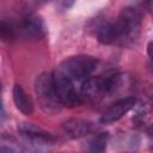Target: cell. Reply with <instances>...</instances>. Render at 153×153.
<instances>
[{
  "label": "cell",
  "instance_id": "1",
  "mask_svg": "<svg viewBox=\"0 0 153 153\" xmlns=\"http://www.w3.org/2000/svg\"><path fill=\"white\" fill-rule=\"evenodd\" d=\"M141 24V12L135 7H126L120 12L116 20L98 26L97 39L102 44L130 48L139 39Z\"/></svg>",
  "mask_w": 153,
  "mask_h": 153
},
{
  "label": "cell",
  "instance_id": "2",
  "mask_svg": "<svg viewBox=\"0 0 153 153\" xmlns=\"http://www.w3.org/2000/svg\"><path fill=\"white\" fill-rule=\"evenodd\" d=\"M123 84V75L120 73L88 76L80 86L82 102H93L116 93Z\"/></svg>",
  "mask_w": 153,
  "mask_h": 153
},
{
  "label": "cell",
  "instance_id": "3",
  "mask_svg": "<svg viewBox=\"0 0 153 153\" xmlns=\"http://www.w3.org/2000/svg\"><path fill=\"white\" fill-rule=\"evenodd\" d=\"M97 66H98V60L93 56L74 55L61 61L56 66L54 72L67 78L78 86H81L82 81L92 75Z\"/></svg>",
  "mask_w": 153,
  "mask_h": 153
},
{
  "label": "cell",
  "instance_id": "4",
  "mask_svg": "<svg viewBox=\"0 0 153 153\" xmlns=\"http://www.w3.org/2000/svg\"><path fill=\"white\" fill-rule=\"evenodd\" d=\"M35 92L41 109L47 114H55L62 106L56 93L53 73H41L35 81Z\"/></svg>",
  "mask_w": 153,
  "mask_h": 153
},
{
  "label": "cell",
  "instance_id": "5",
  "mask_svg": "<svg viewBox=\"0 0 153 153\" xmlns=\"http://www.w3.org/2000/svg\"><path fill=\"white\" fill-rule=\"evenodd\" d=\"M17 35L26 39H42L47 33V27L43 19L36 13H25L19 22L13 24Z\"/></svg>",
  "mask_w": 153,
  "mask_h": 153
},
{
  "label": "cell",
  "instance_id": "6",
  "mask_svg": "<svg viewBox=\"0 0 153 153\" xmlns=\"http://www.w3.org/2000/svg\"><path fill=\"white\" fill-rule=\"evenodd\" d=\"M51 73L55 82L56 93L62 106H75L84 103L80 93V86L68 80L67 78L55 73L54 71Z\"/></svg>",
  "mask_w": 153,
  "mask_h": 153
},
{
  "label": "cell",
  "instance_id": "7",
  "mask_svg": "<svg viewBox=\"0 0 153 153\" xmlns=\"http://www.w3.org/2000/svg\"><path fill=\"white\" fill-rule=\"evenodd\" d=\"M137 104V99L135 97H124L116 102H114L110 106L105 109V111L102 114L99 122L102 124H110L118 120H121L127 112H129L131 109H134Z\"/></svg>",
  "mask_w": 153,
  "mask_h": 153
},
{
  "label": "cell",
  "instance_id": "8",
  "mask_svg": "<svg viewBox=\"0 0 153 153\" xmlns=\"http://www.w3.org/2000/svg\"><path fill=\"white\" fill-rule=\"evenodd\" d=\"M17 129L22 136H24L27 141H31L33 145H49L55 140L51 133L32 123H26V122L18 123Z\"/></svg>",
  "mask_w": 153,
  "mask_h": 153
},
{
  "label": "cell",
  "instance_id": "9",
  "mask_svg": "<svg viewBox=\"0 0 153 153\" xmlns=\"http://www.w3.org/2000/svg\"><path fill=\"white\" fill-rule=\"evenodd\" d=\"M62 129H63L65 134L68 137H71V139H80V137H84V136L88 135L92 131L93 126H92L91 122L85 121V120L71 118V120L63 122Z\"/></svg>",
  "mask_w": 153,
  "mask_h": 153
},
{
  "label": "cell",
  "instance_id": "10",
  "mask_svg": "<svg viewBox=\"0 0 153 153\" xmlns=\"http://www.w3.org/2000/svg\"><path fill=\"white\" fill-rule=\"evenodd\" d=\"M12 97L16 108L24 115H31L33 112V103L30 96L24 91L22 85L16 84L12 90Z\"/></svg>",
  "mask_w": 153,
  "mask_h": 153
},
{
  "label": "cell",
  "instance_id": "11",
  "mask_svg": "<svg viewBox=\"0 0 153 153\" xmlns=\"http://www.w3.org/2000/svg\"><path fill=\"white\" fill-rule=\"evenodd\" d=\"M109 134L108 133H98L92 136L87 142V149L91 152H103L106 148Z\"/></svg>",
  "mask_w": 153,
  "mask_h": 153
},
{
  "label": "cell",
  "instance_id": "12",
  "mask_svg": "<svg viewBox=\"0 0 153 153\" xmlns=\"http://www.w3.org/2000/svg\"><path fill=\"white\" fill-rule=\"evenodd\" d=\"M0 35H1V38L4 41H6V42L13 41L17 37V32H16L14 25L11 22H6L5 19L1 20V24H0Z\"/></svg>",
  "mask_w": 153,
  "mask_h": 153
},
{
  "label": "cell",
  "instance_id": "13",
  "mask_svg": "<svg viewBox=\"0 0 153 153\" xmlns=\"http://www.w3.org/2000/svg\"><path fill=\"white\" fill-rule=\"evenodd\" d=\"M147 56H148V63L149 68L153 73V41L147 44Z\"/></svg>",
  "mask_w": 153,
  "mask_h": 153
},
{
  "label": "cell",
  "instance_id": "14",
  "mask_svg": "<svg viewBox=\"0 0 153 153\" xmlns=\"http://www.w3.org/2000/svg\"><path fill=\"white\" fill-rule=\"evenodd\" d=\"M75 0H59V4H60V7L62 10H68L71 8L73 5H74Z\"/></svg>",
  "mask_w": 153,
  "mask_h": 153
},
{
  "label": "cell",
  "instance_id": "15",
  "mask_svg": "<svg viewBox=\"0 0 153 153\" xmlns=\"http://www.w3.org/2000/svg\"><path fill=\"white\" fill-rule=\"evenodd\" d=\"M143 2H145L146 8L148 10V12L153 16V0H143Z\"/></svg>",
  "mask_w": 153,
  "mask_h": 153
},
{
  "label": "cell",
  "instance_id": "16",
  "mask_svg": "<svg viewBox=\"0 0 153 153\" xmlns=\"http://www.w3.org/2000/svg\"><path fill=\"white\" fill-rule=\"evenodd\" d=\"M147 134H148V136L151 137V142H152V147H153V124H152V126L148 128Z\"/></svg>",
  "mask_w": 153,
  "mask_h": 153
},
{
  "label": "cell",
  "instance_id": "17",
  "mask_svg": "<svg viewBox=\"0 0 153 153\" xmlns=\"http://www.w3.org/2000/svg\"><path fill=\"white\" fill-rule=\"evenodd\" d=\"M37 2H47V1H49V0H36Z\"/></svg>",
  "mask_w": 153,
  "mask_h": 153
}]
</instances>
